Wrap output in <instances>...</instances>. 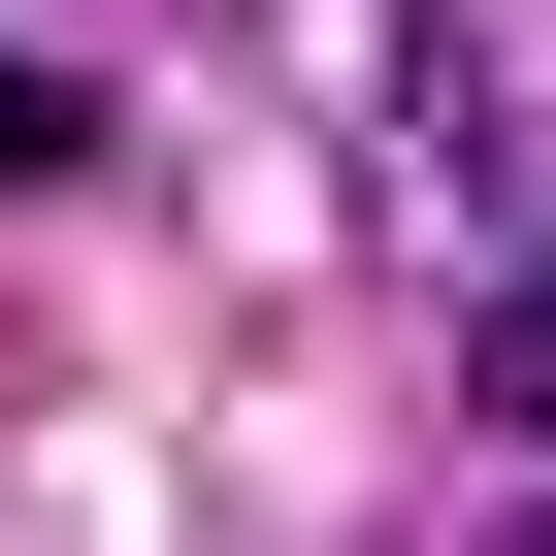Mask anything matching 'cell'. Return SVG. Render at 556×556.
Here are the masks:
<instances>
[{
  "instance_id": "6da1fadb",
  "label": "cell",
  "mask_w": 556,
  "mask_h": 556,
  "mask_svg": "<svg viewBox=\"0 0 556 556\" xmlns=\"http://www.w3.org/2000/svg\"><path fill=\"white\" fill-rule=\"evenodd\" d=\"M458 361H491V426H556V262H523V295H491Z\"/></svg>"
},
{
  "instance_id": "7a4b0ae2",
  "label": "cell",
  "mask_w": 556,
  "mask_h": 556,
  "mask_svg": "<svg viewBox=\"0 0 556 556\" xmlns=\"http://www.w3.org/2000/svg\"><path fill=\"white\" fill-rule=\"evenodd\" d=\"M66 131H99V99H66V66H34V34H0V197H34V164H66Z\"/></svg>"
},
{
  "instance_id": "3957f363",
  "label": "cell",
  "mask_w": 556,
  "mask_h": 556,
  "mask_svg": "<svg viewBox=\"0 0 556 556\" xmlns=\"http://www.w3.org/2000/svg\"><path fill=\"white\" fill-rule=\"evenodd\" d=\"M491 556H556V491H523V523H491Z\"/></svg>"
}]
</instances>
